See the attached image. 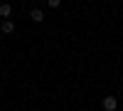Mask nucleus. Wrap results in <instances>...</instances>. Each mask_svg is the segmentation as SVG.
I'll list each match as a JSON object with an SVG mask.
<instances>
[{
  "label": "nucleus",
  "mask_w": 123,
  "mask_h": 111,
  "mask_svg": "<svg viewBox=\"0 0 123 111\" xmlns=\"http://www.w3.org/2000/svg\"><path fill=\"white\" fill-rule=\"evenodd\" d=\"M101 106H104V111H116L118 109V101H116V96H106L104 101H101Z\"/></svg>",
  "instance_id": "obj_1"
},
{
  "label": "nucleus",
  "mask_w": 123,
  "mask_h": 111,
  "mask_svg": "<svg viewBox=\"0 0 123 111\" xmlns=\"http://www.w3.org/2000/svg\"><path fill=\"white\" fill-rule=\"evenodd\" d=\"M30 17H32L35 22H42V20H44V13H42V10H39V7H35L32 13H30Z\"/></svg>",
  "instance_id": "obj_2"
},
{
  "label": "nucleus",
  "mask_w": 123,
  "mask_h": 111,
  "mask_svg": "<svg viewBox=\"0 0 123 111\" xmlns=\"http://www.w3.org/2000/svg\"><path fill=\"white\" fill-rule=\"evenodd\" d=\"M0 30H3V32H5V35H10V32H15V25H12V22H10V20H5V22H3V25H0Z\"/></svg>",
  "instance_id": "obj_3"
},
{
  "label": "nucleus",
  "mask_w": 123,
  "mask_h": 111,
  "mask_svg": "<svg viewBox=\"0 0 123 111\" xmlns=\"http://www.w3.org/2000/svg\"><path fill=\"white\" fill-rule=\"evenodd\" d=\"M10 13H12V7H10V3H3V5H0V15H3L5 20L10 17Z\"/></svg>",
  "instance_id": "obj_4"
},
{
  "label": "nucleus",
  "mask_w": 123,
  "mask_h": 111,
  "mask_svg": "<svg viewBox=\"0 0 123 111\" xmlns=\"http://www.w3.org/2000/svg\"><path fill=\"white\" fill-rule=\"evenodd\" d=\"M47 5H49V7H59L62 0H47Z\"/></svg>",
  "instance_id": "obj_5"
}]
</instances>
